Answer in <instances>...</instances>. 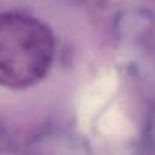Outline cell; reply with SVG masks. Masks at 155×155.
<instances>
[{
    "instance_id": "cell-1",
    "label": "cell",
    "mask_w": 155,
    "mask_h": 155,
    "mask_svg": "<svg viewBox=\"0 0 155 155\" xmlns=\"http://www.w3.org/2000/svg\"><path fill=\"white\" fill-rule=\"evenodd\" d=\"M50 32L38 20L20 15H0V81L26 85L38 79L52 59Z\"/></svg>"
}]
</instances>
